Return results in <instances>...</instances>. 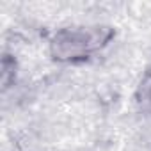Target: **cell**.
I'll use <instances>...</instances> for the list:
<instances>
[{"mask_svg":"<svg viewBox=\"0 0 151 151\" xmlns=\"http://www.w3.org/2000/svg\"><path fill=\"white\" fill-rule=\"evenodd\" d=\"M135 105L142 114L151 116V68H147L142 73V77H140V80L137 84Z\"/></svg>","mask_w":151,"mask_h":151,"instance_id":"cell-2","label":"cell"},{"mask_svg":"<svg viewBox=\"0 0 151 151\" xmlns=\"http://www.w3.org/2000/svg\"><path fill=\"white\" fill-rule=\"evenodd\" d=\"M116 32L109 25H73L57 29L50 41L48 52L55 62L82 64L101 53Z\"/></svg>","mask_w":151,"mask_h":151,"instance_id":"cell-1","label":"cell"}]
</instances>
